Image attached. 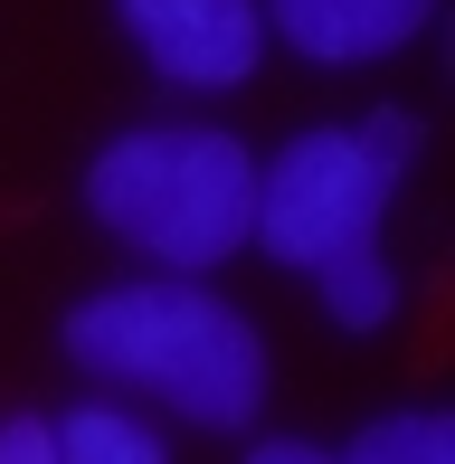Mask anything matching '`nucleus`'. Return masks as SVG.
<instances>
[{
	"label": "nucleus",
	"instance_id": "f257e3e1",
	"mask_svg": "<svg viewBox=\"0 0 455 464\" xmlns=\"http://www.w3.org/2000/svg\"><path fill=\"white\" fill-rule=\"evenodd\" d=\"M67 361L105 389H142L190 427H247L266 408V332L190 276L86 294L67 313Z\"/></svg>",
	"mask_w": 455,
	"mask_h": 464
},
{
	"label": "nucleus",
	"instance_id": "f03ea898",
	"mask_svg": "<svg viewBox=\"0 0 455 464\" xmlns=\"http://www.w3.org/2000/svg\"><path fill=\"white\" fill-rule=\"evenodd\" d=\"M86 208L152 266L199 276L257 227V152L218 123H133L86 161Z\"/></svg>",
	"mask_w": 455,
	"mask_h": 464
},
{
	"label": "nucleus",
	"instance_id": "7ed1b4c3",
	"mask_svg": "<svg viewBox=\"0 0 455 464\" xmlns=\"http://www.w3.org/2000/svg\"><path fill=\"white\" fill-rule=\"evenodd\" d=\"M408 161H418V114H399V104H380L361 123L295 133L276 161H257V227H247V246H266L295 276L351 256V246H380V218L399 199Z\"/></svg>",
	"mask_w": 455,
	"mask_h": 464
},
{
	"label": "nucleus",
	"instance_id": "20e7f679",
	"mask_svg": "<svg viewBox=\"0 0 455 464\" xmlns=\"http://www.w3.org/2000/svg\"><path fill=\"white\" fill-rule=\"evenodd\" d=\"M114 29L133 38V57L161 76V86H247L266 57V10L257 0H114Z\"/></svg>",
	"mask_w": 455,
	"mask_h": 464
},
{
	"label": "nucleus",
	"instance_id": "39448f33",
	"mask_svg": "<svg viewBox=\"0 0 455 464\" xmlns=\"http://www.w3.org/2000/svg\"><path fill=\"white\" fill-rule=\"evenodd\" d=\"M257 10L266 38H285L314 67H370V57H399L437 19V0H257Z\"/></svg>",
	"mask_w": 455,
	"mask_h": 464
},
{
	"label": "nucleus",
	"instance_id": "423d86ee",
	"mask_svg": "<svg viewBox=\"0 0 455 464\" xmlns=\"http://www.w3.org/2000/svg\"><path fill=\"white\" fill-rule=\"evenodd\" d=\"M314 294L342 332H389V313H399V276L380 266V246H351V256L314 266Z\"/></svg>",
	"mask_w": 455,
	"mask_h": 464
},
{
	"label": "nucleus",
	"instance_id": "0eeeda50",
	"mask_svg": "<svg viewBox=\"0 0 455 464\" xmlns=\"http://www.w3.org/2000/svg\"><path fill=\"white\" fill-rule=\"evenodd\" d=\"M57 464H171V446L133 408H76L57 417Z\"/></svg>",
	"mask_w": 455,
	"mask_h": 464
},
{
	"label": "nucleus",
	"instance_id": "6e6552de",
	"mask_svg": "<svg viewBox=\"0 0 455 464\" xmlns=\"http://www.w3.org/2000/svg\"><path fill=\"white\" fill-rule=\"evenodd\" d=\"M333 464H455V417L446 408H389V417H370Z\"/></svg>",
	"mask_w": 455,
	"mask_h": 464
},
{
	"label": "nucleus",
	"instance_id": "1a4fd4ad",
	"mask_svg": "<svg viewBox=\"0 0 455 464\" xmlns=\"http://www.w3.org/2000/svg\"><path fill=\"white\" fill-rule=\"evenodd\" d=\"M0 464H57V427L48 417H0Z\"/></svg>",
	"mask_w": 455,
	"mask_h": 464
},
{
	"label": "nucleus",
	"instance_id": "9d476101",
	"mask_svg": "<svg viewBox=\"0 0 455 464\" xmlns=\"http://www.w3.org/2000/svg\"><path fill=\"white\" fill-rule=\"evenodd\" d=\"M247 464H333V455H323V446H304V436H266Z\"/></svg>",
	"mask_w": 455,
	"mask_h": 464
}]
</instances>
